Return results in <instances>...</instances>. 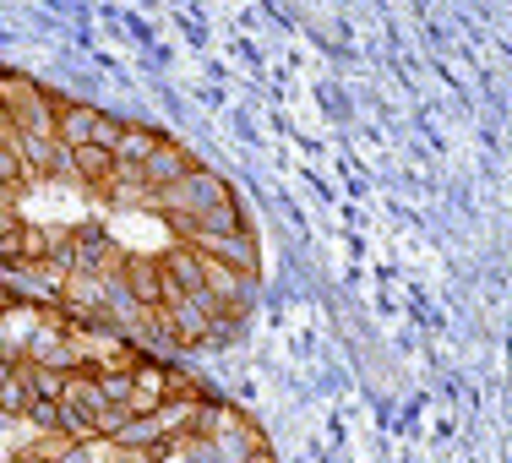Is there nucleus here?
Masks as SVG:
<instances>
[{"instance_id":"obj_22","label":"nucleus","mask_w":512,"mask_h":463,"mask_svg":"<svg viewBox=\"0 0 512 463\" xmlns=\"http://www.w3.org/2000/svg\"><path fill=\"white\" fill-rule=\"evenodd\" d=\"M60 463H99V453H93V442H82V436H77V442L66 447V458H60Z\"/></svg>"},{"instance_id":"obj_3","label":"nucleus","mask_w":512,"mask_h":463,"mask_svg":"<svg viewBox=\"0 0 512 463\" xmlns=\"http://www.w3.org/2000/svg\"><path fill=\"white\" fill-rule=\"evenodd\" d=\"M158 316H164L169 344H175V349H202V344H213V316L202 311L197 295H164Z\"/></svg>"},{"instance_id":"obj_23","label":"nucleus","mask_w":512,"mask_h":463,"mask_svg":"<svg viewBox=\"0 0 512 463\" xmlns=\"http://www.w3.org/2000/svg\"><path fill=\"white\" fill-rule=\"evenodd\" d=\"M11 311H22V300H17V289L0 278V316H11Z\"/></svg>"},{"instance_id":"obj_12","label":"nucleus","mask_w":512,"mask_h":463,"mask_svg":"<svg viewBox=\"0 0 512 463\" xmlns=\"http://www.w3.org/2000/svg\"><path fill=\"white\" fill-rule=\"evenodd\" d=\"M164 442V431H158L153 414H131L126 425H120V436L109 447H120V453H153V447Z\"/></svg>"},{"instance_id":"obj_11","label":"nucleus","mask_w":512,"mask_h":463,"mask_svg":"<svg viewBox=\"0 0 512 463\" xmlns=\"http://www.w3.org/2000/svg\"><path fill=\"white\" fill-rule=\"evenodd\" d=\"M158 148H164V131H153V126H126V131H120V148H115V158H120L126 169H142V164H148V158H153Z\"/></svg>"},{"instance_id":"obj_15","label":"nucleus","mask_w":512,"mask_h":463,"mask_svg":"<svg viewBox=\"0 0 512 463\" xmlns=\"http://www.w3.org/2000/svg\"><path fill=\"white\" fill-rule=\"evenodd\" d=\"M22 420H28V425H39V436H55V431H66V409H60V398H33Z\"/></svg>"},{"instance_id":"obj_17","label":"nucleus","mask_w":512,"mask_h":463,"mask_svg":"<svg viewBox=\"0 0 512 463\" xmlns=\"http://www.w3.org/2000/svg\"><path fill=\"white\" fill-rule=\"evenodd\" d=\"M50 229H39V224H22V262L28 267H44V257H50Z\"/></svg>"},{"instance_id":"obj_4","label":"nucleus","mask_w":512,"mask_h":463,"mask_svg":"<svg viewBox=\"0 0 512 463\" xmlns=\"http://www.w3.org/2000/svg\"><path fill=\"white\" fill-rule=\"evenodd\" d=\"M158 267H164V295H202L207 289V257L197 246H169L164 257H158Z\"/></svg>"},{"instance_id":"obj_16","label":"nucleus","mask_w":512,"mask_h":463,"mask_svg":"<svg viewBox=\"0 0 512 463\" xmlns=\"http://www.w3.org/2000/svg\"><path fill=\"white\" fill-rule=\"evenodd\" d=\"M99 393H104V404H126L131 409V371L104 365V371H99Z\"/></svg>"},{"instance_id":"obj_8","label":"nucleus","mask_w":512,"mask_h":463,"mask_svg":"<svg viewBox=\"0 0 512 463\" xmlns=\"http://www.w3.org/2000/svg\"><path fill=\"white\" fill-rule=\"evenodd\" d=\"M191 169H197V158L180 148V142L164 137V148H158L148 164H142V186H148V197H153V191H164V186H175V180H186Z\"/></svg>"},{"instance_id":"obj_24","label":"nucleus","mask_w":512,"mask_h":463,"mask_svg":"<svg viewBox=\"0 0 512 463\" xmlns=\"http://www.w3.org/2000/svg\"><path fill=\"white\" fill-rule=\"evenodd\" d=\"M0 137H17V131H11V109H6V99H0Z\"/></svg>"},{"instance_id":"obj_14","label":"nucleus","mask_w":512,"mask_h":463,"mask_svg":"<svg viewBox=\"0 0 512 463\" xmlns=\"http://www.w3.org/2000/svg\"><path fill=\"white\" fill-rule=\"evenodd\" d=\"M28 180H33V175H28V164H22L17 137H0V191H11V197H17Z\"/></svg>"},{"instance_id":"obj_13","label":"nucleus","mask_w":512,"mask_h":463,"mask_svg":"<svg viewBox=\"0 0 512 463\" xmlns=\"http://www.w3.org/2000/svg\"><path fill=\"white\" fill-rule=\"evenodd\" d=\"M17 376L28 382V393H33V398H66V371H55V365L17 360Z\"/></svg>"},{"instance_id":"obj_7","label":"nucleus","mask_w":512,"mask_h":463,"mask_svg":"<svg viewBox=\"0 0 512 463\" xmlns=\"http://www.w3.org/2000/svg\"><path fill=\"white\" fill-rule=\"evenodd\" d=\"M120 284H126V295L137 300L142 311L164 306V267H158V257H126V267H120Z\"/></svg>"},{"instance_id":"obj_25","label":"nucleus","mask_w":512,"mask_h":463,"mask_svg":"<svg viewBox=\"0 0 512 463\" xmlns=\"http://www.w3.org/2000/svg\"><path fill=\"white\" fill-rule=\"evenodd\" d=\"M11 224H17V213H0V235H6Z\"/></svg>"},{"instance_id":"obj_6","label":"nucleus","mask_w":512,"mask_h":463,"mask_svg":"<svg viewBox=\"0 0 512 463\" xmlns=\"http://www.w3.org/2000/svg\"><path fill=\"white\" fill-rule=\"evenodd\" d=\"M71 180H82V186H93V191H115L120 158L109 148H99V142H82V148H71Z\"/></svg>"},{"instance_id":"obj_10","label":"nucleus","mask_w":512,"mask_h":463,"mask_svg":"<svg viewBox=\"0 0 512 463\" xmlns=\"http://www.w3.org/2000/svg\"><path fill=\"white\" fill-rule=\"evenodd\" d=\"M93 120H99V109H93V104L60 99V109H55V142H66V148H82V142L93 137Z\"/></svg>"},{"instance_id":"obj_5","label":"nucleus","mask_w":512,"mask_h":463,"mask_svg":"<svg viewBox=\"0 0 512 463\" xmlns=\"http://www.w3.org/2000/svg\"><path fill=\"white\" fill-rule=\"evenodd\" d=\"M191 246H197L207 262H224V267H235V273L256 278V240H251V229H235V235H202V240H191Z\"/></svg>"},{"instance_id":"obj_9","label":"nucleus","mask_w":512,"mask_h":463,"mask_svg":"<svg viewBox=\"0 0 512 463\" xmlns=\"http://www.w3.org/2000/svg\"><path fill=\"white\" fill-rule=\"evenodd\" d=\"M22 148V164H28V175L39 169V175H71V148L55 137H17Z\"/></svg>"},{"instance_id":"obj_20","label":"nucleus","mask_w":512,"mask_h":463,"mask_svg":"<svg viewBox=\"0 0 512 463\" xmlns=\"http://www.w3.org/2000/svg\"><path fill=\"white\" fill-rule=\"evenodd\" d=\"M120 131H126V126H120L115 115H104V109H99V120H93V137H88V142H99V148L115 153V148H120Z\"/></svg>"},{"instance_id":"obj_1","label":"nucleus","mask_w":512,"mask_h":463,"mask_svg":"<svg viewBox=\"0 0 512 463\" xmlns=\"http://www.w3.org/2000/svg\"><path fill=\"white\" fill-rule=\"evenodd\" d=\"M153 202L164 207L169 218H202V213H218V207H235V191L224 186V180L213 175V169H191L186 180H175V186L153 191Z\"/></svg>"},{"instance_id":"obj_18","label":"nucleus","mask_w":512,"mask_h":463,"mask_svg":"<svg viewBox=\"0 0 512 463\" xmlns=\"http://www.w3.org/2000/svg\"><path fill=\"white\" fill-rule=\"evenodd\" d=\"M126 420H131V409H126V404H104V409H99V420H93V442H115Z\"/></svg>"},{"instance_id":"obj_21","label":"nucleus","mask_w":512,"mask_h":463,"mask_svg":"<svg viewBox=\"0 0 512 463\" xmlns=\"http://www.w3.org/2000/svg\"><path fill=\"white\" fill-rule=\"evenodd\" d=\"M0 267H28V262H22V218L0 235Z\"/></svg>"},{"instance_id":"obj_19","label":"nucleus","mask_w":512,"mask_h":463,"mask_svg":"<svg viewBox=\"0 0 512 463\" xmlns=\"http://www.w3.org/2000/svg\"><path fill=\"white\" fill-rule=\"evenodd\" d=\"M28 404H33L28 382H22V376H6V382H0V414H28Z\"/></svg>"},{"instance_id":"obj_2","label":"nucleus","mask_w":512,"mask_h":463,"mask_svg":"<svg viewBox=\"0 0 512 463\" xmlns=\"http://www.w3.org/2000/svg\"><path fill=\"white\" fill-rule=\"evenodd\" d=\"M0 99L11 109V131L17 137H55V109H60L55 93L33 88L28 77H0Z\"/></svg>"},{"instance_id":"obj_26","label":"nucleus","mask_w":512,"mask_h":463,"mask_svg":"<svg viewBox=\"0 0 512 463\" xmlns=\"http://www.w3.org/2000/svg\"><path fill=\"white\" fill-rule=\"evenodd\" d=\"M11 463H44L39 453H17V458H11Z\"/></svg>"}]
</instances>
